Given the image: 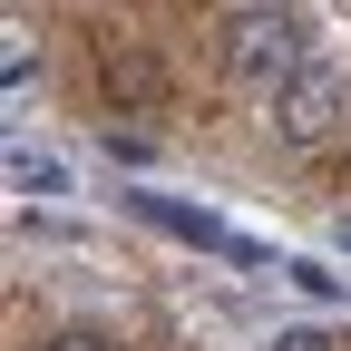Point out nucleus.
Instances as JSON below:
<instances>
[{"label": "nucleus", "mask_w": 351, "mask_h": 351, "mask_svg": "<svg viewBox=\"0 0 351 351\" xmlns=\"http://www.w3.org/2000/svg\"><path fill=\"white\" fill-rule=\"evenodd\" d=\"M215 59H225V78L254 108H274L283 88L313 69V20L302 10H225L215 20Z\"/></svg>", "instance_id": "1"}, {"label": "nucleus", "mask_w": 351, "mask_h": 351, "mask_svg": "<svg viewBox=\"0 0 351 351\" xmlns=\"http://www.w3.org/2000/svg\"><path fill=\"white\" fill-rule=\"evenodd\" d=\"M351 127V78L332 69V59H313L283 98H274V147H293V156H322L332 137Z\"/></svg>", "instance_id": "2"}, {"label": "nucleus", "mask_w": 351, "mask_h": 351, "mask_svg": "<svg viewBox=\"0 0 351 351\" xmlns=\"http://www.w3.org/2000/svg\"><path fill=\"white\" fill-rule=\"evenodd\" d=\"M39 351H117V341H108V332H98V322H59V332H49V341H39Z\"/></svg>", "instance_id": "3"}, {"label": "nucleus", "mask_w": 351, "mask_h": 351, "mask_svg": "<svg viewBox=\"0 0 351 351\" xmlns=\"http://www.w3.org/2000/svg\"><path fill=\"white\" fill-rule=\"evenodd\" d=\"M274 351H322V332H283V341H274Z\"/></svg>", "instance_id": "4"}, {"label": "nucleus", "mask_w": 351, "mask_h": 351, "mask_svg": "<svg viewBox=\"0 0 351 351\" xmlns=\"http://www.w3.org/2000/svg\"><path fill=\"white\" fill-rule=\"evenodd\" d=\"M341 244H351V225H341Z\"/></svg>", "instance_id": "5"}]
</instances>
